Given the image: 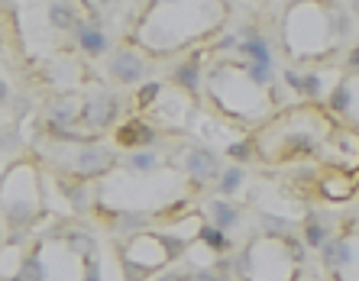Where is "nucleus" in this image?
Returning <instances> with one entry per match:
<instances>
[{"mask_svg": "<svg viewBox=\"0 0 359 281\" xmlns=\"http://www.w3.org/2000/svg\"><path fill=\"white\" fill-rule=\"evenodd\" d=\"M172 242L162 240V236H156V233H142V236H136L130 246H126V262L130 265H140V268H159L162 262H168V256H172Z\"/></svg>", "mask_w": 359, "mask_h": 281, "instance_id": "f257e3e1", "label": "nucleus"}, {"mask_svg": "<svg viewBox=\"0 0 359 281\" xmlns=\"http://www.w3.org/2000/svg\"><path fill=\"white\" fill-rule=\"evenodd\" d=\"M184 168L191 174L194 181H210V178H220V158L208 149H191L184 156Z\"/></svg>", "mask_w": 359, "mask_h": 281, "instance_id": "f03ea898", "label": "nucleus"}, {"mask_svg": "<svg viewBox=\"0 0 359 281\" xmlns=\"http://www.w3.org/2000/svg\"><path fill=\"white\" fill-rule=\"evenodd\" d=\"M240 52L250 58V65H259V68H272V52H269V42L266 36H259L256 29H243V42H240Z\"/></svg>", "mask_w": 359, "mask_h": 281, "instance_id": "7ed1b4c3", "label": "nucleus"}, {"mask_svg": "<svg viewBox=\"0 0 359 281\" xmlns=\"http://www.w3.org/2000/svg\"><path fill=\"white\" fill-rule=\"evenodd\" d=\"M114 114H117V104H114V97H107V94H97V97H91L84 104V123L94 126V130L107 126L110 120H114Z\"/></svg>", "mask_w": 359, "mask_h": 281, "instance_id": "20e7f679", "label": "nucleus"}, {"mask_svg": "<svg viewBox=\"0 0 359 281\" xmlns=\"http://www.w3.org/2000/svg\"><path fill=\"white\" fill-rule=\"evenodd\" d=\"M114 75L120 78L123 84H133V81H140L142 75H146V65H142V58L136 55V52H130V49H123V52H117L114 55Z\"/></svg>", "mask_w": 359, "mask_h": 281, "instance_id": "39448f33", "label": "nucleus"}, {"mask_svg": "<svg viewBox=\"0 0 359 281\" xmlns=\"http://www.w3.org/2000/svg\"><path fill=\"white\" fill-rule=\"evenodd\" d=\"M353 240H346V236H330V240L324 242V262L327 268H346V265H353Z\"/></svg>", "mask_w": 359, "mask_h": 281, "instance_id": "423d86ee", "label": "nucleus"}, {"mask_svg": "<svg viewBox=\"0 0 359 281\" xmlns=\"http://www.w3.org/2000/svg\"><path fill=\"white\" fill-rule=\"evenodd\" d=\"M320 191L330 200H350L356 184H353V174H327L324 181H320Z\"/></svg>", "mask_w": 359, "mask_h": 281, "instance_id": "0eeeda50", "label": "nucleus"}, {"mask_svg": "<svg viewBox=\"0 0 359 281\" xmlns=\"http://www.w3.org/2000/svg\"><path fill=\"white\" fill-rule=\"evenodd\" d=\"M285 81L292 84L294 91H298L301 97H308V100H318L320 94H324V81H320V75H298V71H285Z\"/></svg>", "mask_w": 359, "mask_h": 281, "instance_id": "6e6552de", "label": "nucleus"}, {"mask_svg": "<svg viewBox=\"0 0 359 281\" xmlns=\"http://www.w3.org/2000/svg\"><path fill=\"white\" fill-rule=\"evenodd\" d=\"M72 29L78 33V42H81V49H84V52H91V55H100V52H107V36L100 33L97 26L75 23Z\"/></svg>", "mask_w": 359, "mask_h": 281, "instance_id": "1a4fd4ad", "label": "nucleus"}, {"mask_svg": "<svg viewBox=\"0 0 359 281\" xmlns=\"http://www.w3.org/2000/svg\"><path fill=\"white\" fill-rule=\"evenodd\" d=\"M110 162H114V156H110L107 149L78 152V172L81 174H97V172H104V168H110Z\"/></svg>", "mask_w": 359, "mask_h": 281, "instance_id": "9d476101", "label": "nucleus"}, {"mask_svg": "<svg viewBox=\"0 0 359 281\" xmlns=\"http://www.w3.org/2000/svg\"><path fill=\"white\" fill-rule=\"evenodd\" d=\"M210 217H214V226L226 233L240 224V207L226 204V200H210Z\"/></svg>", "mask_w": 359, "mask_h": 281, "instance_id": "9b49d317", "label": "nucleus"}, {"mask_svg": "<svg viewBox=\"0 0 359 281\" xmlns=\"http://www.w3.org/2000/svg\"><path fill=\"white\" fill-rule=\"evenodd\" d=\"M350 29H353V20H350L346 10H337V7L327 10V33H330V39L350 36Z\"/></svg>", "mask_w": 359, "mask_h": 281, "instance_id": "f8f14e48", "label": "nucleus"}, {"mask_svg": "<svg viewBox=\"0 0 359 281\" xmlns=\"http://www.w3.org/2000/svg\"><path fill=\"white\" fill-rule=\"evenodd\" d=\"M330 226L327 224H320L318 217H308V224H304V242L308 246H318V249H324V242L330 240Z\"/></svg>", "mask_w": 359, "mask_h": 281, "instance_id": "ddd939ff", "label": "nucleus"}, {"mask_svg": "<svg viewBox=\"0 0 359 281\" xmlns=\"http://www.w3.org/2000/svg\"><path fill=\"white\" fill-rule=\"evenodd\" d=\"M152 136H156V132H152L146 123H126L123 130H120V142H123V146H140V142H152Z\"/></svg>", "mask_w": 359, "mask_h": 281, "instance_id": "4468645a", "label": "nucleus"}, {"mask_svg": "<svg viewBox=\"0 0 359 281\" xmlns=\"http://www.w3.org/2000/svg\"><path fill=\"white\" fill-rule=\"evenodd\" d=\"M327 104H330V110H334V114H346V110L353 107V84L350 81L337 84L334 91H330V100H327Z\"/></svg>", "mask_w": 359, "mask_h": 281, "instance_id": "2eb2a0df", "label": "nucleus"}, {"mask_svg": "<svg viewBox=\"0 0 359 281\" xmlns=\"http://www.w3.org/2000/svg\"><path fill=\"white\" fill-rule=\"evenodd\" d=\"M243 181H246V172H243L240 165H233V168H226V172L220 174L217 188H220V194H226V198H233L236 191L243 188Z\"/></svg>", "mask_w": 359, "mask_h": 281, "instance_id": "dca6fc26", "label": "nucleus"}, {"mask_svg": "<svg viewBox=\"0 0 359 281\" xmlns=\"http://www.w3.org/2000/svg\"><path fill=\"white\" fill-rule=\"evenodd\" d=\"M198 236H201V242H204V246H208L210 252H224V249L230 246L226 233H224V230H217V226H201Z\"/></svg>", "mask_w": 359, "mask_h": 281, "instance_id": "f3484780", "label": "nucleus"}, {"mask_svg": "<svg viewBox=\"0 0 359 281\" xmlns=\"http://www.w3.org/2000/svg\"><path fill=\"white\" fill-rule=\"evenodd\" d=\"M175 81L182 88H188V91H194V88H201V68L194 62H184V65L175 68Z\"/></svg>", "mask_w": 359, "mask_h": 281, "instance_id": "a211bd4d", "label": "nucleus"}, {"mask_svg": "<svg viewBox=\"0 0 359 281\" xmlns=\"http://www.w3.org/2000/svg\"><path fill=\"white\" fill-rule=\"evenodd\" d=\"M49 120L55 126H72V120H75V107H72V100H59V104H52Z\"/></svg>", "mask_w": 359, "mask_h": 281, "instance_id": "6ab92c4d", "label": "nucleus"}, {"mask_svg": "<svg viewBox=\"0 0 359 281\" xmlns=\"http://www.w3.org/2000/svg\"><path fill=\"white\" fill-rule=\"evenodd\" d=\"M49 20H52V26H59V29L78 23L75 13H72V7H65V4H52V7H49Z\"/></svg>", "mask_w": 359, "mask_h": 281, "instance_id": "aec40b11", "label": "nucleus"}, {"mask_svg": "<svg viewBox=\"0 0 359 281\" xmlns=\"http://www.w3.org/2000/svg\"><path fill=\"white\" fill-rule=\"evenodd\" d=\"M126 165H130V168H140V172H149V168L159 165V158L149 156V152H136V156L126 158Z\"/></svg>", "mask_w": 359, "mask_h": 281, "instance_id": "412c9836", "label": "nucleus"}, {"mask_svg": "<svg viewBox=\"0 0 359 281\" xmlns=\"http://www.w3.org/2000/svg\"><path fill=\"white\" fill-rule=\"evenodd\" d=\"M156 97H159V84H146L140 94V104H152Z\"/></svg>", "mask_w": 359, "mask_h": 281, "instance_id": "4be33fe9", "label": "nucleus"}, {"mask_svg": "<svg viewBox=\"0 0 359 281\" xmlns=\"http://www.w3.org/2000/svg\"><path fill=\"white\" fill-rule=\"evenodd\" d=\"M226 156H233V158H250V146H243V142H236V146H230V149H226Z\"/></svg>", "mask_w": 359, "mask_h": 281, "instance_id": "5701e85b", "label": "nucleus"}, {"mask_svg": "<svg viewBox=\"0 0 359 281\" xmlns=\"http://www.w3.org/2000/svg\"><path fill=\"white\" fill-rule=\"evenodd\" d=\"M220 49H240V39H236V36H224V39H220Z\"/></svg>", "mask_w": 359, "mask_h": 281, "instance_id": "b1692460", "label": "nucleus"}, {"mask_svg": "<svg viewBox=\"0 0 359 281\" xmlns=\"http://www.w3.org/2000/svg\"><path fill=\"white\" fill-rule=\"evenodd\" d=\"M191 281H224V278H220V275H214V272H198Z\"/></svg>", "mask_w": 359, "mask_h": 281, "instance_id": "393cba45", "label": "nucleus"}, {"mask_svg": "<svg viewBox=\"0 0 359 281\" xmlns=\"http://www.w3.org/2000/svg\"><path fill=\"white\" fill-rule=\"evenodd\" d=\"M350 65H353V68H359V46L350 52Z\"/></svg>", "mask_w": 359, "mask_h": 281, "instance_id": "a878e982", "label": "nucleus"}, {"mask_svg": "<svg viewBox=\"0 0 359 281\" xmlns=\"http://www.w3.org/2000/svg\"><path fill=\"white\" fill-rule=\"evenodd\" d=\"M7 97H10V91H7V84L0 81V104H4V100H7Z\"/></svg>", "mask_w": 359, "mask_h": 281, "instance_id": "bb28decb", "label": "nucleus"}, {"mask_svg": "<svg viewBox=\"0 0 359 281\" xmlns=\"http://www.w3.org/2000/svg\"><path fill=\"white\" fill-rule=\"evenodd\" d=\"M100 4H114V0H100Z\"/></svg>", "mask_w": 359, "mask_h": 281, "instance_id": "cd10ccee", "label": "nucleus"}, {"mask_svg": "<svg viewBox=\"0 0 359 281\" xmlns=\"http://www.w3.org/2000/svg\"><path fill=\"white\" fill-rule=\"evenodd\" d=\"M4 4H13V0H4Z\"/></svg>", "mask_w": 359, "mask_h": 281, "instance_id": "c85d7f7f", "label": "nucleus"}]
</instances>
